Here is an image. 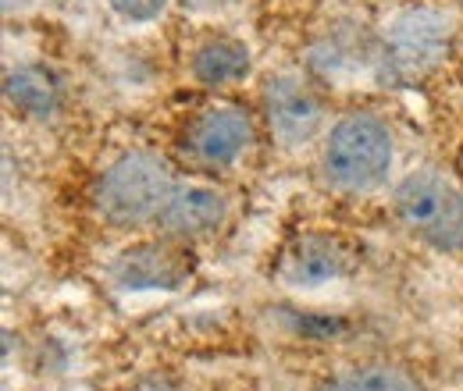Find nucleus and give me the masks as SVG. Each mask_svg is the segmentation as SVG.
<instances>
[{
  "label": "nucleus",
  "instance_id": "4",
  "mask_svg": "<svg viewBox=\"0 0 463 391\" xmlns=\"http://www.w3.org/2000/svg\"><path fill=\"white\" fill-rule=\"evenodd\" d=\"M449 40H453V25L442 11L431 7L400 11L382 33V51H378L382 79L392 86H410L424 79L435 64L446 61Z\"/></svg>",
  "mask_w": 463,
  "mask_h": 391
},
{
  "label": "nucleus",
  "instance_id": "14",
  "mask_svg": "<svg viewBox=\"0 0 463 391\" xmlns=\"http://www.w3.org/2000/svg\"><path fill=\"white\" fill-rule=\"evenodd\" d=\"M189 14H218V11H225L232 4H239V0H178Z\"/></svg>",
  "mask_w": 463,
  "mask_h": 391
},
{
  "label": "nucleus",
  "instance_id": "10",
  "mask_svg": "<svg viewBox=\"0 0 463 391\" xmlns=\"http://www.w3.org/2000/svg\"><path fill=\"white\" fill-rule=\"evenodd\" d=\"M253 75V51L225 33L203 36L189 54V79L203 89H229Z\"/></svg>",
  "mask_w": 463,
  "mask_h": 391
},
{
  "label": "nucleus",
  "instance_id": "3",
  "mask_svg": "<svg viewBox=\"0 0 463 391\" xmlns=\"http://www.w3.org/2000/svg\"><path fill=\"white\" fill-rule=\"evenodd\" d=\"M392 214L420 246L457 256L463 253V189L442 171L417 168L392 189Z\"/></svg>",
  "mask_w": 463,
  "mask_h": 391
},
{
  "label": "nucleus",
  "instance_id": "13",
  "mask_svg": "<svg viewBox=\"0 0 463 391\" xmlns=\"http://www.w3.org/2000/svg\"><path fill=\"white\" fill-rule=\"evenodd\" d=\"M172 0H108L111 14H115L121 25H132V29H143V25H154L165 18Z\"/></svg>",
  "mask_w": 463,
  "mask_h": 391
},
{
  "label": "nucleus",
  "instance_id": "9",
  "mask_svg": "<svg viewBox=\"0 0 463 391\" xmlns=\"http://www.w3.org/2000/svg\"><path fill=\"white\" fill-rule=\"evenodd\" d=\"M225 221H229V196L218 185L178 182L154 228L178 242H200V238H211Z\"/></svg>",
  "mask_w": 463,
  "mask_h": 391
},
{
  "label": "nucleus",
  "instance_id": "12",
  "mask_svg": "<svg viewBox=\"0 0 463 391\" xmlns=\"http://www.w3.org/2000/svg\"><path fill=\"white\" fill-rule=\"evenodd\" d=\"M314 391H428V388H424V381L410 367L385 363V359H367V363H349L343 370L321 377Z\"/></svg>",
  "mask_w": 463,
  "mask_h": 391
},
{
  "label": "nucleus",
  "instance_id": "7",
  "mask_svg": "<svg viewBox=\"0 0 463 391\" xmlns=\"http://www.w3.org/2000/svg\"><path fill=\"white\" fill-rule=\"evenodd\" d=\"M253 146V121L235 104H211L182 128V154L203 171L235 168Z\"/></svg>",
  "mask_w": 463,
  "mask_h": 391
},
{
  "label": "nucleus",
  "instance_id": "11",
  "mask_svg": "<svg viewBox=\"0 0 463 391\" xmlns=\"http://www.w3.org/2000/svg\"><path fill=\"white\" fill-rule=\"evenodd\" d=\"M4 100L22 117L43 121V117H54L61 111L64 89H61V79L47 64L29 61V64H18L4 75Z\"/></svg>",
  "mask_w": 463,
  "mask_h": 391
},
{
  "label": "nucleus",
  "instance_id": "1",
  "mask_svg": "<svg viewBox=\"0 0 463 391\" xmlns=\"http://www.w3.org/2000/svg\"><path fill=\"white\" fill-rule=\"evenodd\" d=\"M396 168V139L374 111L339 114L321 135V174L335 192L374 196Z\"/></svg>",
  "mask_w": 463,
  "mask_h": 391
},
{
  "label": "nucleus",
  "instance_id": "2",
  "mask_svg": "<svg viewBox=\"0 0 463 391\" xmlns=\"http://www.w3.org/2000/svg\"><path fill=\"white\" fill-rule=\"evenodd\" d=\"M175 185L178 182L165 157L150 150H128L100 171L93 185V210L104 224L121 231L143 228L157 221Z\"/></svg>",
  "mask_w": 463,
  "mask_h": 391
},
{
  "label": "nucleus",
  "instance_id": "5",
  "mask_svg": "<svg viewBox=\"0 0 463 391\" xmlns=\"http://www.w3.org/2000/svg\"><path fill=\"white\" fill-rule=\"evenodd\" d=\"M193 275L196 256L189 253V242L168 235L128 242L108 260V281L118 292H178Z\"/></svg>",
  "mask_w": 463,
  "mask_h": 391
},
{
  "label": "nucleus",
  "instance_id": "8",
  "mask_svg": "<svg viewBox=\"0 0 463 391\" xmlns=\"http://www.w3.org/2000/svg\"><path fill=\"white\" fill-rule=\"evenodd\" d=\"M356 271V253L332 231H303L282 249L275 278L292 292H317Z\"/></svg>",
  "mask_w": 463,
  "mask_h": 391
},
{
  "label": "nucleus",
  "instance_id": "15",
  "mask_svg": "<svg viewBox=\"0 0 463 391\" xmlns=\"http://www.w3.org/2000/svg\"><path fill=\"white\" fill-rule=\"evenodd\" d=\"M143 391H168V388H165V385H146Z\"/></svg>",
  "mask_w": 463,
  "mask_h": 391
},
{
  "label": "nucleus",
  "instance_id": "6",
  "mask_svg": "<svg viewBox=\"0 0 463 391\" xmlns=\"http://www.w3.org/2000/svg\"><path fill=\"white\" fill-rule=\"evenodd\" d=\"M260 107H264L271 139L282 150H299V146L314 143L325 128V97L317 93V86L307 75H299L292 68L268 75Z\"/></svg>",
  "mask_w": 463,
  "mask_h": 391
}]
</instances>
